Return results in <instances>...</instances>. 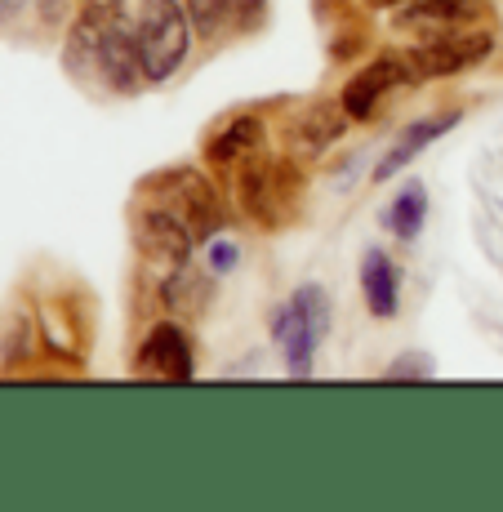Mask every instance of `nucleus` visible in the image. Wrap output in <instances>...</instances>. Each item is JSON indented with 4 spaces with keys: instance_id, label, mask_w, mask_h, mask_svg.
I'll return each instance as SVG.
<instances>
[{
    "instance_id": "obj_18",
    "label": "nucleus",
    "mask_w": 503,
    "mask_h": 512,
    "mask_svg": "<svg viewBox=\"0 0 503 512\" xmlns=\"http://www.w3.org/2000/svg\"><path fill=\"white\" fill-rule=\"evenodd\" d=\"M388 379H432V357H401V361H392Z\"/></svg>"
},
{
    "instance_id": "obj_7",
    "label": "nucleus",
    "mask_w": 503,
    "mask_h": 512,
    "mask_svg": "<svg viewBox=\"0 0 503 512\" xmlns=\"http://www.w3.org/2000/svg\"><path fill=\"white\" fill-rule=\"evenodd\" d=\"M397 85H414L406 58H401V54L374 58L370 67H361V72L343 85V112H348L352 121H370V116L379 112V103L397 90Z\"/></svg>"
},
{
    "instance_id": "obj_4",
    "label": "nucleus",
    "mask_w": 503,
    "mask_h": 512,
    "mask_svg": "<svg viewBox=\"0 0 503 512\" xmlns=\"http://www.w3.org/2000/svg\"><path fill=\"white\" fill-rule=\"evenodd\" d=\"M143 192H147V205H161V210H170L179 223H187L196 241H214V236H219L223 201L201 170H187V165L183 170H165V174H156V179H147Z\"/></svg>"
},
{
    "instance_id": "obj_9",
    "label": "nucleus",
    "mask_w": 503,
    "mask_h": 512,
    "mask_svg": "<svg viewBox=\"0 0 503 512\" xmlns=\"http://www.w3.org/2000/svg\"><path fill=\"white\" fill-rule=\"evenodd\" d=\"M134 236H138V250L152 263H161V268H183V263L192 259V250L201 245L192 236V228L174 219L170 210H161V205H147V210L138 214Z\"/></svg>"
},
{
    "instance_id": "obj_8",
    "label": "nucleus",
    "mask_w": 503,
    "mask_h": 512,
    "mask_svg": "<svg viewBox=\"0 0 503 512\" xmlns=\"http://www.w3.org/2000/svg\"><path fill=\"white\" fill-rule=\"evenodd\" d=\"M138 379H161V383H187L196 374L192 343H187L183 326H156L147 334V343L134 357Z\"/></svg>"
},
{
    "instance_id": "obj_5",
    "label": "nucleus",
    "mask_w": 503,
    "mask_h": 512,
    "mask_svg": "<svg viewBox=\"0 0 503 512\" xmlns=\"http://www.w3.org/2000/svg\"><path fill=\"white\" fill-rule=\"evenodd\" d=\"M325 330H330V308H325V290L321 285H299L290 299V308L276 312V343H281L285 361H290L294 374L312 370V352L321 348Z\"/></svg>"
},
{
    "instance_id": "obj_16",
    "label": "nucleus",
    "mask_w": 503,
    "mask_h": 512,
    "mask_svg": "<svg viewBox=\"0 0 503 512\" xmlns=\"http://www.w3.org/2000/svg\"><path fill=\"white\" fill-rule=\"evenodd\" d=\"M259 147H263V121L259 116H236V121H228L210 139V156L219 165H228V161H245V156L259 152Z\"/></svg>"
},
{
    "instance_id": "obj_12",
    "label": "nucleus",
    "mask_w": 503,
    "mask_h": 512,
    "mask_svg": "<svg viewBox=\"0 0 503 512\" xmlns=\"http://www.w3.org/2000/svg\"><path fill=\"white\" fill-rule=\"evenodd\" d=\"M348 121H352V116L343 112V107H334V103H312V107H303V112L294 116V125H290L294 152H299V156H321L325 147H330L343 130H348Z\"/></svg>"
},
{
    "instance_id": "obj_20",
    "label": "nucleus",
    "mask_w": 503,
    "mask_h": 512,
    "mask_svg": "<svg viewBox=\"0 0 503 512\" xmlns=\"http://www.w3.org/2000/svg\"><path fill=\"white\" fill-rule=\"evenodd\" d=\"M27 9V0H0V23H9L14 14H23Z\"/></svg>"
},
{
    "instance_id": "obj_14",
    "label": "nucleus",
    "mask_w": 503,
    "mask_h": 512,
    "mask_svg": "<svg viewBox=\"0 0 503 512\" xmlns=\"http://www.w3.org/2000/svg\"><path fill=\"white\" fill-rule=\"evenodd\" d=\"M361 290H366V303H370L374 317H397V308H401V272L383 250H370L366 263H361Z\"/></svg>"
},
{
    "instance_id": "obj_2",
    "label": "nucleus",
    "mask_w": 503,
    "mask_h": 512,
    "mask_svg": "<svg viewBox=\"0 0 503 512\" xmlns=\"http://www.w3.org/2000/svg\"><path fill=\"white\" fill-rule=\"evenodd\" d=\"M236 192H241V210L259 223L263 232H281L294 223L303 205V174L290 156L276 152H250L236 174Z\"/></svg>"
},
{
    "instance_id": "obj_6",
    "label": "nucleus",
    "mask_w": 503,
    "mask_h": 512,
    "mask_svg": "<svg viewBox=\"0 0 503 512\" xmlns=\"http://www.w3.org/2000/svg\"><path fill=\"white\" fill-rule=\"evenodd\" d=\"M495 41L486 32H437L428 41H419L414 49H406V67H410V81H423V76H455V72H468V67L486 63Z\"/></svg>"
},
{
    "instance_id": "obj_11",
    "label": "nucleus",
    "mask_w": 503,
    "mask_h": 512,
    "mask_svg": "<svg viewBox=\"0 0 503 512\" xmlns=\"http://www.w3.org/2000/svg\"><path fill=\"white\" fill-rule=\"evenodd\" d=\"M486 14L490 9L481 0H414V5H406V14H401V27L437 36V32H463V27H472Z\"/></svg>"
},
{
    "instance_id": "obj_21",
    "label": "nucleus",
    "mask_w": 503,
    "mask_h": 512,
    "mask_svg": "<svg viewBox=\"0 0 503 512\" xmlns=\"http://www.w3.org/2000/svg\"><path fill=\"white\" fill-rule=\"evenodd\" d=\"M374 9H397V5H414V0H366Z\"/></svg>"
},
{
    "instance_id": "obj_3",
    "label": "nucleus",
    "mask_w": 503,
    "mask_h": 512,
    "mask_svg": "<svg viewBox=\"0 0 503 512\" xmlns=\"http://www.w3.org/2000/svg\"><path fill=\"white\" fill-rule=\"evenodd\" d=\"M138 58H143L147 81H170L187 63V41H192V18L179 0H143L134 23Z\"/></svg>"
},
{
    "instance_id": "obj_1",
    "label": "nucleus",
    "mask_w": 503,
    "mask_h": 512,
    "mask_svg": "<svg viewBox=\"0 0 503 512\" xmlns=\"http://www.w3.org/2000/svg\"><path fill=\"white\" fill-rule=\"evenodd\" d=\"M63 67L76 76V81L103 85V90H116V94H134L138 85L147 81L134 27L116 14L112 0H107V5H90L72 23Z\"/></svg>"
},
{
    "instance_id": "obj_15",
    "label": "nucleus",
    "mask_w": 503,
    "mask_h": 512,
    "mask_svg": "<svg viewBox=\"0 0 503 512\" xmlns=\"http://www.w3.org/2000/svg\"><path fill=\"white\" fill-rule=\"evenodd\" d=\"M161 299L179 321H196V317H205V308H210L214 285H210V277H201V272H192L183 263V268H174V277L165 281Z\"/></svg>"
},
{
    "instance_id": "obj_13",
    "label": "nucleus",
    "mask_w": 503,
    "mask_h": 512,
    "mask_svg": "<svg viewBox=\"0 0 503 512\" xmlns=\"http://www.w3.org/2000/svg\"><path fill=\"white\" fill-rule=\"evenodd\" d=\"M455 121H459V116H455V112H446V116H432V121H414V125H406V130L397 134V143L388 147V156H383V161L374 165V183H388L397 170H406V165L423 152V147L437 143L441 134L455 130Z\"/></svg>"
},
{
    "instance_id": "obj_22",
    "label": "nucleus",
    "mask_w": 503,
    "mask_h": 512,
    "mask_svg": "<svg viewBox=\"0 0 503 512\" xmlns=\"http://www.w3.org/2000/svg\"><path fill=\"white\" fill-rule=\"evenodd\" d=\"M112 5H116V0H112Z\"/></svg>"
},
{
    "instance_id": "obj_10",
    "label": "nucleus",
    "mask_w": 503,
    "mask_h": 512,
    "mask_svg": "<svg viewBox=\"0 0 503 512\" xmlns=\"http://www.w3.org/2000/svg\"><path fill=\"white\" fill-rule=\"evenodd\" d=\"M268 0H187V18L201 41H232L263 23Z\"/></svg>"
},
{
    "instance_id": "obj_19",
    "label": "nucleus",
    "mask_w": 503,
    "mask_h": 512,
    "mask_svg": "<svg viewBox=\"0 0 503 512\" xmlns=\"http://www.w3.org/2000/svg\"><path fill=\"white\" fill-rule=\"evenodd\" d=\"M236 254H241V250H236L232 241L214 236V241H210V272H214V277H223V272H232V268H236Z\"/></svg>"
},
{
    "instance_id": "obj_17",
    "label": "nucleus",
    "mask_w": 503,
    "mask_h": 512,
    "mask_svg": "<svg viewBox=\"0 0 503 512\" xmlns=\"http://www.w3.org/2000/svg\"><path fill=\"white\" fill-rule=\"evenodd\" d=\"M423 219H428V192H423L419 183H410L406 192L392 196L388 214H383V223H388V232H397L401 241H414L423 228Z\"/></svg>"
}]
</instances>
